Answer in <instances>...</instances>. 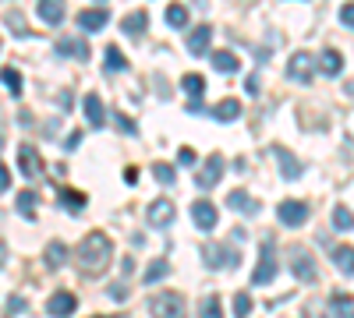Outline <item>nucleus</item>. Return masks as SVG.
I'll return each instance as SVG.
<instances>
[{
    "label": "nucleus",
    "instance_id": "nucleus-1",
    "mask_svg": "<svg viewBox=\"0 0 354 318\" xmlns=\"http://www.w3.org/2000/svg\"><path fill=\"white\" fill-rule=\"evenodd\" d=\"M110 254H114V244H110L107 233H99V230L89 233V237L78 244V262H81V269H86L89 276H99L103 269H107Z\"/></svg>",
    "mask_w": 354,
    "mask_h": 318
},
{
    "label": "nucleus",
    "instance_id": "nucleus-2",
    "mask_svg": "<svg viewBox=\"0 0 354 318\" xmlns=\"http://www.w3.org/2000/svg\"><path fill=\"white\" fill-rule=\"evenodd\" d=\"M277 272H280L277 244H273V241H262V248H259V265H255V272H252V287H266V283H273V280H277Z\"/></svg>",
    "mask_w": 354,
    "mask_h": 318
},
{
    "label": "nucleus",
    "instance_id": "nucleus-3",
    "mask_svg": "<svg viewBox=\"0 0 354 318\" xmlns=\"http://www.w3.org/2000/svg\"><path fill=\"white\" fill-rule=\"evenodd\" d=\"M202 262L210 269H238L241 265V254L231 251L227 244H202Z\"/></svg>",
    "mask_w": 354,
    "mask_h": 318
},
{
    "label": "nucleus",
    "instance_id": "nucleus-4",
    "mask_svg": "<svg viewBox=\"0 0 354 318\" xmlns=\"http://www.w3.org/2000/svg\"><path fill=\"white\" fill-rule=\"evenodd\" d=\"M149 315L153 318H184L181 293H153L149 297Z\"/></svg>",
    "mask_w": 354,
    "mask_h": 318
},
{
    "label": "nucleus",
    "instance_id": "nucleus-5",
    "mask_svg": "<svg viewBox=\"0 0 354 318\" xmlns=\"http://www.w3.org/2000/svg\"><path fill=\"white\" fill-rule=\"evenodd\" d=\"M287 259H290V269H294V276H298L301 283H316V276H319L316 272V259H312L305 248H290Z\"/></svg>",
    "mask_w": 354,
    "mask_h": 318
},
{
    "label": "nucleus",
    "instance_id": "nucleus-6",
    "mask_svg": "<svg viewBox=\"0 0 354 318\" xmlns=\"http://www.w3.org/2000/svg\"><path fill=\"white\" fill-rule=\"evenodd\" d=\"M220 177H223V156H210V159L202 163V170H199L195 187H199V191H210V187H216Z\"/></svg>",
    "mask_w": 354,
    "mask_h": 318
},
{
    "label": "nucleus",
    "instance_id": "nucleus-7",
    "mask_svg": "<svg viewBox=\"0 0 354 318\" xmlns=\"http://www.w3.org/2000/svg\"><path fill=\"white\" fill-rule=\"evenodd\" d=\"M312 71H316V64H312V53H305V50H298L294 57H290V64H287V75L294 78V81H312Z\"/></svg>",
    "mask_w": 354,
    "mask_h": 318
},
{
    "label": "nucleus",
    "instance_id": "nucleus-8",
    "mask_svg": "<svg viewBox=\"0 0 354 318\" xmlns=\"http://www.w3.org/2000/svg\"><path fill=\"white\" fill-rule=\"evenodd\" d=\"M277 216H280L283 226H305V220H308V205H305V202H280Z\"/></svg>",
    "mask_w": 354,
    "mask_h": 318
},
{
    "label": "nucleus",
    "instance_id": "nucleus-9",
    "mask_svg": "<svg viewBox=\"0 0 354 318\" xmlns=\"http://www.w3.org/2000/svg\"><path fill=\"white\" fill-rule=\"evenodd\" d=\"M47 311H50L53 318H71V315L78 311V297H75V293H68V290H60V293H53V297H50Z\"/></svg>",
    "mask_w": 354,
    "mask_h": 318
},
{
    "label": "nucleus",
    "instance_id": "nucleus-10",
    "mask_svg": "<svg viewBox=\"0 0 354 318\" xmlns=\"http://www.w3.org/2000/svg\"><path fill=\"white\" fill-rule=\"evenodd\" d=\"M145 220H149V226H170L174 223V202L170 198H156L149 205V212H145Z\"/></svg>",
    "mask_w": 354,
    "mask_h": 318
},
{
    "label": "nucleus",
    "instance_id": "nucleus-11",
    "mask_svg": "<svg viewBox=\"0 0 354 318\" xmlns=\"http://www.w3.org/2000/svg\"><path fill=\"white\" fill-rule=\"evenodd\" d=\"M18 166H22V174L32 177V181L43 174V163H39V153L32 145H18Z\"/></svg>",
    "mask_w": 354,
    "mask_h": 318
},
{
    "label": "nucleus",
    "instance_id": "nucleus-12",
    "mask_svg": "<svg viewBox=\"0 0 354 318\" xmlns=\"http://www.w3.org/2000/svg\"><path fill=\"white\" fill-rule=\"evenodd\" d=\"M81 106H86V120H89V127H92V131H99V127L107 124V114H103V99H99L96 92H89L86 99H81Z\"/></svg>",
    "mask_w": 354,
    "mask_h": 318
},
{
    "label": "nucleus",
    "instance_id": "nucleus-13",
    "mask_svg": "<svg viewBox=\"0 0 354 318\" xmlns=\"http://www.w3.org/2000/svg\"><path fill=\"white\" fill-rule=\"evenodd\" d=\"M192 220H195L199 230H213V226L220 223L216 205H210V202H195V205H192Z\"/></svg>",
    "mask_w": 354,
    "mask_h": 318
},
{
    "label": "nucleus",
    "instance_id": "nucleus-14",
    "mask_svg": "<svg viewBox=\"0 0 354 318\" xmlns=\"http://www.w3.org/2000/svg\"><path fill=\"white\" fill-rule=\"evenodd\" d=\"M107 21H110V14L103 11V8H92V11H81L78 14L81 32H99V29H107Z\"/></svg>",
    "mask_w": 354,
    "mask_h": 318
},
{
    "label": "nucleus",
    "instance_id": "nucleus-15",
    "mask_svg": "<svg viewBox=\"0 0 354 318\" xmlns=\"http://www.w3.org/2000/svg\"><path fill=\"white\" fill-rule=\"evenodd\" d=\"M227 209H238V212H248V216H259V202L252 198V195H244V191H231L227 195Z\"/></svg>",
    "mask_w": 354,
    "mask_h": 318
},
{
    "label": "nucleus",
    "instance_id": "nucleus-16",
    "mask_svg": "<svg viewBox=\"0 0 354 318\" xmlns=\"http://www.w3.org/2000/svg\"><path fill=\"white\" fill-rule=\"evenodd\" d=\"M39 18L47 25H60L64 21V0H39Z\"/></svg>",
    "mask_w": 354,
    "mask_h": 318
},
{
    "label": "nucleus",
    "instance_id": "nucleus-17",
    "mask_svg": "<svg viewBox=\"0 0 354 318\" xmlns=\"http://www.w3.org/2000/svg\"><path fill=\"white\" fill-rule=\"evenodd\" d=\"M277 159H280V174H283L287 181H298V177L305 174V166L290 156V153H283V148H277Z\"/></svg>",
    "mask_w": 354,
    "mask_h": 318
},
{
    "label": "nucleus",
    "instance_id": "nucleus-18",
    "mask_svg": "<svg viewBox=\"0 0 354 318\" xmlns=\"http://www.w3.org/2000/svg\"><path fill=\"white\" fill-rule=\"evenodd\" d=\"M57 53L60 57H78V60H89V47L81 39H60L57 42Z\"/></svg>",
    "mask_w": 354,
    "mask_h": 318
},
{
    "label": "nucleus",
    "instance_id": "nucleus-19",
    "mask_svg": "<svg viewBox=\"0 0 354 318\" xmlns=\"http://www.w3.org/2000/svg\"><path fill=\"white\" fill-rule=\"evenodd\" d=\"M210 39H213V29L210 25H199L192 36H188V50L199 57V53H205V50H210Z\"/></svg>",
    "mask_w": 354,
    "mask_h": 318
},
{
    "label": "nucleus",
    "instance_id": "nucleus-20",
    "mask_svg": "<svg viewBox=\"0 0 354 318\" xmlns=\"http://www.w3.org/2000/svg\"><path fill=\"white\" fill-rule=\"evenodd\" d=\"M213 117L223 120V124H227V120H238V117H241V103H238V99H223V103H216V106H213Z\"/></svg>",
    "mask_w": 354,
    "mask_h": 318
},
{
    "label": "nucleus",
    "instance_id": "nucleus-21",
    "mask_svg": "<svg viewBox=\"0 0 354 318\" xmlns=\"http://www.w3.org/2000/svg\"><path fill=\"white\" fill-rule=\"evenodd\" d=\"M121 29L128 32V36H138V32L149 29V14H145V11H135V14H128V18L121 21Z\"/></svg>",
    "mask_w": 354,
    "mask_h": 318
},
{
    "label": "nucleus",
    "instance_id": "nucleus-22",
    "mask_svg": "<svg viewBox=\"0 0 354 318\" xmlns=\"http://www.w3.org/2000/svg\"><path fill=\"white\" fill-rule=\"evenodd\" d=\"M213 68L223 71V75H234V71L241 68V60H238L231 50H220V53H213Z\"/></svg>",
    "mask_w": 354,
    "mask_h": 318
},
{
    "label": "nucleus",
    "instance_id": "nucleus-23",
    "mask_svg": "<svg viewBox=\"0 0 354 318\" xmlns=\"http://www.w3.org/2000/svg\"><path fill=\"white\" fill-rule=\"evenodd\" d=\"M43 259H47V265H50V269H60V265L68 262V244H60V241L47 244V254H43Z\"/></svg>",
    "mask_w": 354,
    "mask_h": 318
},
{
    "label": "nucleus",
    "instance_id": "nucleus-24",
    "mask_svg": "<svg viewBox=\"0 0 354 318\" xmlns=\"http://www.w3.org/2000/svg\"><path fill=\"white\" fill-rule=\"evenodd\" d=\"M319 68H323V75H340V68H344V57H340L337 50H323V57H319Z\"/></svg>",
    "mask_w": 354,
    "mask_h": 318
},
{
    "label": "nucleus",
    "instance_id": "nucleus-25",
    "mask_svg": "<svg viewBox=\"0 0 354 318\" xmlns=\"http://www.w3.org/2000/svg\"><path fill=\"white\" fill-rule=\"evenodd\" d=\"M166 272H170V262H166V259H156L149 269H145L142 283H160V280H166Z\"/></svg>",
    "mask_w": 354,
    "mask_h": 318
},
{
    "label": "nucleus",
    "instance_id": "nucleus-26",
    "mask_svg": "<svg viewBox=\"0 0 354 318\" xmlns=\"http://www.w3.org/2000/svg\"><path fill=\"white\" fill-rule=\"evenodd\" d=\"M333 262H337V269L344 276H354V251H351V244H344L340 251H333Z\"/></svg>",
    "mask_w": 354,
    "mask_h": 318
},
{
    "label": "nucleus",
    "instance_id": "nucleus-27",
    "mask_svg": "<svg viewBox=\"0 0 354 318\" xmlns=\"http://www.w3.org/2000/svg\"><path fill=\"white\" fill-rule=\"evenodd\" d=\"M166 25H170V29H184V25H188V8H181V4H170V8H166Z\"/></svg>",
    "mask_w": 354,
    "mask_h": 318
},
{
    "label": "nucleus",
    "instance_id": "nucleus-28",
    "mask_svg": "<svg viewBox=\"0 0 354 318\" xmlns=\"http://www.w3.org/2000/svg\"><path fill=\"white\" fill-rule=\"evenodd\" d=\"M0 81H4L8 89H11V96L22 92V75H18L14 68H0Z\"/></svg>",
    "mask_w": 354,
    "mask_h": 318
},
{
    "label": "nucleus",
    "instance_id": "nucleus-29",
    "mask_svg": "<svg viewBox=\"0 0 354 318\" xmlns=\"http://www.w3.org/2000/svg\"><path fill=\"white\" fill-rule=\"evenodd\" d=\"M36 205H39V195H36V191H22V195H18V212H22V216H32Z\"/></svg>",
    "mask_w": 354,
    "mask_h": 318
},
{
    "label": "nucleus",
    "instance_id": "nucleus-30",
    "mask_svg": "<svg viewBox=\"0 0 354 318\" xmlns=\"http://www.w3.org/2000/svg\"><path fill=\"white\" fill-rule=\"evenodd\" d=\"M181 85H184V92L195 96V99L205 92V78H202V75H184V81H181Z\"/></svg>",
    "mask_w": 354,
    "mask_h": 318
},
{
    "label": "nucleus",
    "instance_id": "nucleus-31",
    "mask_svg": "<svg viewBox=\"0 0 354 318\" xmlns=\"http://www.w3.org/2000/svg\"><path fill=\"white\" fill-rule=\"evenodd\" d=\"M333 315L337 318H354L351 315V293H333Z\"/></svg>",
    "mask_w": 354,
    "mask_h": 318
},
{
    "label": "nucleus",
    "instance_id": "nucleus-32",
    "mask_svg": "<svg viewBox=\"0 0 354 318\" xmlns=\"http://www.w3.org/2000/svg\"><path fill=\"white\" fill-rule=\"evenodd\" d=\"M333 226H337L340 233H351V209H347V205L333 209Z\"/></svg>",
    "mask_w": 354,
    "mask_h": 318
},
{
    "label": "nucleus",
    "instance_id": "nucleus-33",
    "mask_svg": "<svg viewBox=\"0 0 354 318\" xmlns=\"http://www.w3.org/2000/svg\"><path fill=\"white\" fill-rule=\"evenodd\" d=\"M199 318H223L220 297H205V301H202V308H199Z\"/></svg>",
    "mask_w": 354,
    "mask_h": 318
},
{
    "label": "nucleus",
    "instance_id": "nucleus-34",
    "mask_svg": "<svg viewBox=\"0 0 354 318\" xmlns=\"http://www.w3.org/2000/svg\"><path fill=\"white\" fill-rule=\"evenodd\" d=\"M124 68H128V57H124L117 47H110L107 50V71H124Z\"/></svg>",
    "mask_w": 354,
    "mask_h": 318
},
{
    "label": "nucleus",
    "instance_id": "nucleus-35",
    "mask_svg": "<svg viewBox=\"0 0 354 318\" xmlns=\"http://www.w3.org/2000/svg\"><path fill=\"white\" fill-rule=\"evenodd\" d=\"M153 177H156L160 184H174V181H177V170L166 166V163H156V166H153Z\"/></svg>",
    "mask_w": 354,
    "mask_h": 318
},
{
    "label": "nucleus",
    "instance_id": "nucleus-36",
    "mask_svg": "<svg viewBox=\"0 0 354 318\" xmlns=\"http://www.w3.org/2000/svg\"><path fill=\"white\" fill-rule=\"evenodd\" d=\"M248 315H252V297L234 293V318H248Z\"/></svg>",
    "mask_w": 354,
    "mask_h": 318
},
{
    "label": "nucleus",
    "instance_id": "nucleus-37",
    "mask_svg": "<svg viewBox=\"0 0 354 318\" xmlns=\"http://www.w3.org/2000/svg\"><path fill=\"white\" fill-rule=\"evenodd\" d=\"M60 202H64L68 209H86V195H78V191H68V187H60Z\"/></svg>",
    "mask_w": 354,
    "mask_h": 318
},
{
    "label": "nucleus",
    "instance_id": "nucleus-38",
    "mask_svg": "<svg viewBox=\"0 0 354 318\" xmlns=\"http://www.w3.org/2000/svg\"><path fill=\"white\" fill-rule=\"evenodd\" d=\"M8 29H11L14 36H29V29H25V21H22V14H18V11L8 14Z\"/></svg>",
    "mask_w": 354,
    "mask_h": 318
},
{
    "label": "nucleus",
    "instance_id": "nucleus-39",
    "mask_svg": "<svg viewBox=\"0 0 354 318\" xmlns=\"http://www.w3.org/2000/svg\"><path fill=\"white\" fill-rule=\"evenodd\" d=\"M177 163H181V166H195V153H192L188 145H184L181 153H177Z\"/></svg>",
    "mask_w": 354,
    "mask_h": 318
},
{
    "label": "nucleus",
    "instance_id": "nucleus-40",
    "mask_svg": "<svg viewBox=\"0 0 354 318\" xmlns=\"http://www.w3.org/2000/svg\"><path fill=\"white\" fill-rule=\"evenodd\" d=\"M114 120H117V127H124V135H135V120H128L124 114H114Z\"/></svg>",
    "mask_w": 354,
    "mask_h": 318
},
{
    "label": "nucleus",
    "instance_id": "nucleus-41",
    "mask_svg": "<svg viewBox=\"0 0 354 318\" xmlns=\"http://www.w3.org/2000/svg\"><path fill=\"white\" fill-rule=\"evenodd\" d=\"M351 14H354V4H344V8H340V21H344V29H351V21H354Z\"/></svg>",
    "mask_w": 354,
    "mask_h": 318
},
{
    "label": "nucleus",
    "instance_id": "nucleus-42",
    "mask_svg": "<svg viewBox=\"0 0 354 318\" xmlns=\"http://www.w3.org/2000/svg\"><path fill=\"white\" fill-rule=\"evenodd\" d=\"M8 187H11V170L0 163V191H8Z\"/></svg>",
    "mask_w": 354,
    "mask_h": 318
},
{
    "label": "nucleus",
    "instance_id": "nucleus-43",
    "mask_svg": "<svg viewBox=\"0 0 354 318\" xmlns=\"http://www.w3.org/2000/svg\"><path fill=\"white\" fill-rule=\"evenodd\" d=\"M25 308V301H22V297H11V304H8V311L11 315H18V311H22Z\"/></svg>",
    "mask_w": 354,
    "mask_h": 318
},
{
    "label": "nucleus",
    "instance_id": "nucleus-44",
    "mask_svg": "<svg viewBox=\"0 0 354 318\" xmlns=\"http://www.w3.org/2000/svg\"><path fill=\"white\" fill-rule=\"evenodd\" d=\"M124 293H128V287H124V283H117V287H110V297H117V301H121V297Z\"/></svg>",
    "mask_w": 354,
    "mask_h": 318
},
{
    "label": "nucleus",
    "instance_id": "nucleus-45",
    "mask_svg": "<svg viewBox=\"0 0 354 318\" xmlns=\"http://www.w3.org/2000/svg\"><path fill=\"white\" fill-rule=\"evenodd\" d=\"M4 262H8V251H4V248H0V265H4Z\"/></svg>",
    "mask_w": 354,
    "mask_h": 318
},
{
    "label": "nucleus",
    "instance_id": "nucleus-46",
    "mask_svg": "<svg viewBox=\"0 0 354 318\" xmlns=\"http://www.w3.org/2000/svg\"><path fill=\"white\" fill-rule=\"evenodd\" d=\"M99 318H121V315H99Z\"/></svg>",
    "mask_w": 354,
    "mask_h": 318
}]
</instances>
